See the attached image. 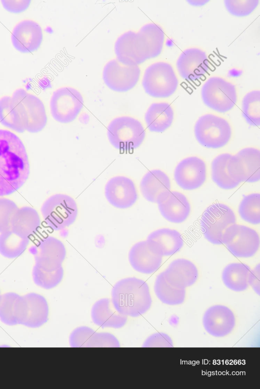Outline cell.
<instances>
[{
    "label": "cell",
    "instance_id": "6da1fadb",
    "mask_svg": "<svg viewBox=\"0 0 260 389\" xmlns=\"http://www.w3.org/2000/svg\"><path fill=\"white\" fill-rule=\"evenodd\" d=\"M29 174V161L23 143L12 132L0 129V196L18 190Z\"/></svg>",
    "mask_w": 260,
    "mask_h": 389
},
{
    "label": "cell",
    "instance_id": "7a4b0ae2",
    "mask_svg": "<svg viewBox=\"0 0 260 389\" xmlns=\"http://www.w3.org/2000/svg\"><path fill=\"white\" fill-rule=\"evenodd\" d=\"M111 300L119 313L132 317L145 313L152 303L147 284L135 277L124 278L116 282L112 289Z\"/></svg>",
    "mask_w": 260,
    "mask_h": 389
},
{
    "label": "cell",
    "instance_id": "3957f363",
    "mask_svg": "<svg viewBox=\"0 0 260 389\" xmlns=\"http://www.w3.org/2000/svg\"><path fill=\"white\" fill-rule=\"evenodd\" d=\"M11 104L25 130L36 133L46 126L47 117L42 100L25 90L16 89L11 96Z\"/></svg>",
    "mask_w": 260,
    "mask_h": 389
},
{
    "label": "cell",
    "instance_id": "277c9868",
    "mask_svg": "<svg viewBox=\"0 0 260 389\" xmlns=\"http://www.w3.org/2000/svg\"><path fill=\"white\" fill-rule=\"evenodd\" d=\"M107 134L110 144L116 149L124 152L138 148L145 137L142 123L129 116L113 119L107 127Z\"/></svg>",
    "mask_w": 260,
    "mask_h": 389
},
{
    "label": "cell",
    "instance_id": "5b68a950",
    "mask_svg": "<svg viewBox=\"0 0 260 389\" xmlns=\"http://www.w3.org/2000/svg\"><path fill=\"white\" fill-rule=\"evenodd\" d=\"M78 211L75 200L67 194L60 193L49 197L41 208L46 224L55 231L63 229L74 223Z\"/></svg>",
    "mask_w": 260,
    "mask_h": 389
},
{
    "label": "cell",
    "instance_id": "8992f818",
    "mask_svg": "<svg viewBox=\"0 0 260 389\" xmlns=\"http://www.w3.org/2000/svg\"><path fill=\"white\" fill-rule=\"evenodd\" d=\"M142 84L145 92L151 96L166 98L175 92L178 80L172 65L159 61L146 68Z\"/></svg>",
    "mask_w": 260,
    "mask_h": 389
},
{
    "label": "cell",
    "instance_id": "52a82bcc",
    "mask_svg": "<svg viewBox=\"0 0 260 389\" xmlns=\"http://www.w3.org/2000/svg\"><path fill=\"white\" fill-rule=\"evenodd\" d=\"M48 312L46 299L35 293L19 295L15 302L14 315L17 324L38 328L47 321Z\"/></svg>",
    "mask_w": 260,
    "mask_h": 389
},
{
    "label": "cell",
    "instance_id": "ba28073f",
    "mask_svg": "<svg viewBox=\"0 0 260 389\" xmlns=\"http://www.w3.org/2000/svg\"><path fill=\"white\" fill-rule=\"evenodd\" d=\"M236 222V217L232 209L225 204L216 203L205 210L201 218L200 226L207 240L213 244H220L225 230Z\"/></svg>",
    "mask_w": 260,
    "mask_h": 389
},
{
    "label": "cell",
    "instance_id": "9c48e42d",
    "mask_svg": "<svg viewBox=\"0 0 260 389\" xmlns=\"http://www.w3.org/2000/svg\"><path fill=\"white\" fill-rule=\"evenodd\" d=\"M194 134L201 145L215 149L228 143L231 138V129L223 118L208 114L200 117L196 122Z\"/></svg>",
    "mask_w": 260,
    "mask_h": 389
},
{
    "label": "cell",
    "instance_id": "30bf717a",
    "mask_svg": "<svg viewBox=\"0 0 260 389\" xmlns=\"http://www.w3.org/2000/svg\"><path fill=\"white\" fill-rule=\"evenodd\" d=\"M201 93L206 105L220 113L231 110L237 101L235 85L219 77L209 78L203 85Z\"/></svg>",
    "mask_w": 260,
    "mask_h": 389
},
{
    "label": "cell",
    "instance_id": "8fae6325",
    "mask_svg": "<svg viewBox=\"0 0 260 389\" xmlns=\"http://www.w3.org/2000/svg\"><path fill=\"white\" fill-rule=\"evenodd\" d=\"M221 242L234 256L248 258L253 256L258 250L259 237L252 228L235 223L225 230Z\"/></svg>",
    "mask_w": 260,
    "mask_h": 389
},
{
    "label": "cell",
    "instance_id": "7c38bea8",
    "mask_svg": "<svg viewBox=\"0 0 260 389\" xmlns=\"http://www.w3.org/2000/svg\"><path fill=\"white\" fill-rule=\"evenodd\" d=\"M140 72L138 64L122 61L116 57L105 64L103 79L111 89L119 92L126 91L137 84Z\"/></svg>",
    "mask_w": 260,
    "mask_h": 389
},
{
    "label": "cell",
    "instance_id": "4fadbf2b",
    "mask_svg": "<svg viewBox=\"0 0 260 389\" xmlns=\"http://www.w3.org/2000/svg\"><path fill=\"white\" fill-rule=\"evenodd\" d=\"M83 105L81 94L71 87H63L56 89L53 92L50 101L52 116L56 121L62 123L74 121Z\"/></svg>",
    "mask_w": 260,
    "mask_h": 389
},
{
    "label": "cell",
    "instance_id": "5bb4252c",
    "mask_svg": "<svg viewBox=\"0 0 260 389\" xmlns=\"http://www.w3.org/2000/svg\"><path fill=\"white\" fill-rule=\"evenodd\" d=\"M230 176L236 182L254 183L260 179V152L247 148L231 156L227 165Z\"/></svg>",
    "mask_w": 260,
    "mask_h": 389
},
{
    "label": "cell",
    "instance_id": "9a60e30c",
    "mask_svg": "<svg viewBox=\"0 0 260 389\" xmlns=\"http://www.w3.org/2000/svg\"><path fill=\"white\" fill-rule=\"evenodd\" d=\"M36 265L53 271L62 266L66 256V249L60 240L52 236L43 238L29 249Z\"/></svg>",
    "mask_w": 260,
    "mask_h": 389
},
{
    "label": "cell",
    "instance_id": "2e32d148",
    "mask_svg": "<svg viewBox=\"0 0 260 389\" xmlns=\"http://www.w3.org/2000/svg\"><path fill=\"white\" fill-rule=\"evenodd\" d=\"M114 49L117 57L127 62L138 64L150 58L147 41L139 31L121 34L115 42Z\"/></svg>",
    "mask_w": 260,
    "mask_h": 389
},
{
    "label": "cell",
    "instance_id": "e0dca14e",
    "mask_svg": "<svg viewBox=\"0 0 260 389\" xmlns=\"http://www.w3.org/2000/svg\"><path fill=\"white\" fill-rule=\"evenodd\" d=\"M105 196L110 204L121 209L133 206L138 199L134 182L125 176H115L110 179L105 187Z\"/></svg>",
    "mask_w": 260,
    "mask_h": 389
},
{
    "label": "cell",
    "instance_id": "ac0fdd59",
    "mask_svg": "<svg viewBox=\"0 0 260 389\" xmlns=\"http://www.w3.org/2000/svg\"><path fill=\"white\" fill-rule=\"evenodd\" d=\"M176 67L184 80L194 81L201 79L210 68V62L206 53L196 48L186 49L179 56Z\"/></svg>",
    "mask_w": 260,
    "mask_h": 389
},
{
    "label": "cell",
    "instance_id": "d6986e66",
    "mask_svg": "<svg viewBox=\"0 0 260 389\" xmlns=\"http://www.w3.org/2000/svg\"><path fill=\"white\" fill-rule=\"evenodd\" d=\"M205 162L197 157L182 160L176 166L174 179L181 188L191 190L200 187L206 180Z\"/></svg>",
    "mask_w": 260,
    "mask_h": 389
},
{
    "label": "cell",
    "instance_id": "ffe728a7",
    "mask_svg": "<svg viewBox=\"0 0 260 389\" xmlns=\"http://www.w3.org/2000/svg\"><path fill=\"white\" fill-rule=\"evenodd\" d=\"M203 324L205 330L211 335L223 337L232 332L235 325V317L232 310L226 306L215 305L205 312Z\"/></svg>",
    "mask_w": 260,
    "mask_h": 389
},
{
    "label": "cell",
    "instance_id": "44dd1931",
    "mask_svg": "<svg viewBox=\"0 0 260 389\" xmlns=\"http://www.w3.org/2000/svg\"><path fill=\"white\" fill-rule=\"evenodd\" d=\"M156 203L162 216L172 223L183 222L190 213V206L187 199L177 191L170 190L163 193Z\"/></svg>",
    "mask_w": 260,
    "mask_h": 389
},
{
    "label": "cell",
    "instance_id": "7402d4cb",
    "mask_svg": "<svg viewBox=\"0 0 260 389\" xmlns=\"http://www.w3.org/2000/svg\"><path fill=\"white\" fill-rule=\"evenodd\" d=\"M43 39L42 30L40 25L31 20H24L14 27L11 41L13 46L22 53L36 50Z\"/></svg>",
    "mask_w": 260,
    "mask_h": 389
},
{
    "label": "cell",
    "instance_id": "603a6c76",
    "mask_svg": "<svg viewBox=\"0 0 260 389\" xmlns=\"http://www.w3.org/2000/svg\"><path fill=\"white\" fill-rule=\"evenodd\" d=\"M146 242L151 252L161 257L174 254L183 245L180 233L176 230L169 228H161L153 231L149 234Z\"/></svg>",
    "mask_w": 260,
    "mask_h": 389
},
{
    "label": "cell",
    "instance_id": "cb8c5ba5",
    "mask_svg": "<svg viewBox=\"0 0 260 389\" xmlns=\"http://www.w3.org/2000/svg\"><path fill=\"white\" fill-rule=\"evenodd\" d=\"M69 343L73 347H119L117 338L109 333H98L86 326L74 329L69 337Z\"/></svg>",
    "mask_w": 260,
    "mask_h": 389
},
{
    "label": "cell",
    "instance_id": "d4e9b609",
    "mask_svg": "<svg viewBox=\"0 0 260 389\" xmlns=\"http://www.w3.org/2000/svg\"><path fill=\"white\" fill-rule=\"evenodd\" d=\"M162 273L167 282L179 289H185L191 286L198 277V271L195 265L185 259L173 261Z\"/></svg>",
    "mask_w": 260,
    "mask_h": 389
},
{
    "label": "cell",
    "instance_id": "484cf974",
    "mask_svg": "<svg viewBox=\"0 0 260 389\" xmlns=\"http://www.w3.org/2000/svg\"><path fill=\"white\" fill-rule=\"evenodd\" d=\"M128 258L133 268L144 274H150L156 271L162 261V257L150 251L146 240L134 244L129 251Z\"/></svg>",
    "mask_w": 260,
    "mask_h": 389
},
{
    "label": "cell",
    "instance_id": "4316f807",
    "mask_svg": "<svg viewBox=\"0 0 260 389\" xmlns=\"http://www.w3.org/2000/svg\"><path fill=\"white\" fill-rule=\"evenodd\" d=\"M91 317L93 322L102 328H120L124 326L127 319L126 316L115 309L109 298H103L95 302L91 308Z\"/></svg>",
    "mask_w": 260,
    "mask_h": 389
},
{
    "label": "cell",
    "instance_id": "83f0119b",
    "mask_svg": "<svg viewBox=\"0 0 260 389\" xmlns=\"http://www.w3.org/2000/svg\"><path fill=\"white\" fill-rule=\"evenodd\" d=\"M170 188L169 177L158 169L148 171L143 176L140 184L143 196L147 201L153 203H156L158 197L170 191Z\"/></svg>",
    "mask_w": 260,
    "mask_h": 389
},
{
    "label": "cell",
    "instance_id": "f1b7e54d",
    "mask_svg": "<svg viewBox=\"0 0 260 389\" xmlns=\"http://www.w3.org/2000/svg\"><path fill=\"white\" fill-rule=\"evenodd\" d=\"M41 225L38 213L29 206L18 208L11 222V229L23 237L34 235Z\"/></svg>",
    "mask_w": 260,
    "mask_h": 389
},
{
    "label": "cell",
    "instance_id": "f546056e",
    "mask_svg": "<svg viewBox=\"0 0 260 389\" xmlns=\"http://www.w3.org/2000/svg\"><path fill=\"white\" fill-rule=\"evenodd\" d=\"M174 112L167 102L152 103L145 114V121L150 131L162 132L169 127L173 122Z\"/></svg>",
    "mask_w": 260,
    "mask_h": 389
},
{
    "label": "cell",
    "instance_id": "4dcf8cb0",
    "mask_svg": "<svg viewBox=\"0 0 260 389\" xmlns=\"http://www.w3.org/2000/svg\"><path fill=\"white\" fill-rule=\"evenodd\" d=\"M250 270L249 266L241 263H233L228 265L222 272V280L229 289L241 292L248 287V276Z\"/></svg>",
    "mask_w": 260,
    "mask_h": 389
},
{
    "label": "cell",
    "instance_id": "1f68e13d",
    "mask_svg": "<svg viewBox=\"0 0 260 389\" xmlns=\"http://www.w3.org/2000/svg\"><path fill=\"white\" fill-rule=\"evenodd\" d=\"M28 238L23 237L10 229L0 234V254L9 258H14L23 253L28 245Z\"/></svg>",
    "mask_w": 260,
    "mask_h": 389
},
{
    "label": "cell",
    "instance_id": "d6a6232c",
    "mask_svg": "<svg viewBox=\"0 0 260 389\" xmlns=\"http://www.w3.org/2000/svg\"><path fill=\"white\" fill-rule=\"evenodd\" d=\"M154 290L157 297L166 304L179 305L182 303L185 299V289H179L171 286L165 279L162 272L156 276Z\"/></svg>",
    "mask_w": 260,
    "mask_h": 389
},
{
    "label": "cell",
    "instance_id": "836d02e7",
    "mask_svg": "<svg viewBox=\"0 0 260 389\" xmlns=\"http://www.w3.org/2000/svg\"><path fill=\"white\" fill-rule=\"evenodd\" d=\"M231 156L227 153L220 154L213 160L211 164L212 180L223 189H233L239 184L230 176L228 171V162Z\"/></svg>",
    "mask_w": 260,
    "mask_h": 389
},
{
    "label": "cell",
    "instance_id": "e575fe53",
    "mask_svg": "<svg viewBox=\"0 0 260 389\" xmlns=\"http://www.w3.org/2000/svg\"><path fill=\"white\" fill-rule=\"evenodd\" d=\"M242 115L248 124L253 126L260 125V91L247 93L242 102Z\"/></svg>",
    "mask_w": 260,
    "mask_h": 389
},
{
    "label": "cell",
    "instance_id": "d590c367",
    "mask_svg": "<svg viewBox=\"0 0 260 389\" xmlns=\"http://www.w3.org/2000/svg\"><path fill=\"white\" fill-rule=\"evenodd\" d=\"M239 214L244 221L252 224L260 223V194L244 196L239 207Z\"/></svg>",
    "mask_w": 260,
    "mask_h": 389
},
{
    "label": "cell",
    "instance_id": "8d00e7d4",
    "mask_svg": "<svg viewBox=\"0 0 260 389\" xmlns=\"http://www.w3.org/2000/svg\"><path fill=\"white\" fill-rule=\"evenodd\" d=\"M145 36L148 44L151 57L159 55L162 49L165 33L162 28L154 23H149L139 29Z\"/></svg>",
    "mask_w": 260,
    "mask_h": 389
},
{
    "label": "cell",
    "instance_id": "74e56055",
    "mask_svg": "<svg viewBox=\"0 0 260 389\" xmlns=\"http://www.w3.org/2000/svg\"><path fill=\"white\" fill-rule=\"evenodd\" d=\"M63 276L62 266L58 269L50 271L43 269L35 265L32 270V276L34 283L45 289H51L57 286Z\"/></svg>",
    "mask_w": 260,
    "mask_h": 389
},
{
    "label": "cell",
    "instance_id": "f35d334b",
    "mask_svg": "<svg viewBox=\"0 0 260 389\" xmlns=\"http://www.w3.org/2000/svg\"><path fill=\"white\" fill-rule=\"evenodd\" d=\"M0 122L4 126L18 132L25 131L17 113L11 104V97L0 98Z\"/></svg>",
    "mask_w": 260,
    "mask_h": 389
},
{
    "label": "cell",
    "instance_id": "ab89813d",
    "mask_svg": "<svg viewBox=\"0 0 260 389\" xmlns=\"http://www.w3.org/2000/svg\"><path fill=\"white\" fill-rule=\"evenodd\" d=\"M18 296L14 292L0 295V320L7 325H17L14 315V307Z\"/></svg>",
    "mask_w": 260,
    "mask_h": 389
},
{
    "label": "cell",
    "instance_id": "60d3db41",
    "mask_svg": "<svg viewBox=\"0 0 260 389\" xmlns=\"http://www.w3.org/2000/svg\"><path fill=\"white\" fill-rule=\"evenodd\" d=\"M224 6L232 15L243 17L249 15L257 7L258 0H225Z\"/></svg>",
    "mask_w": 260,
    "mask_h": 389
},
{
    "label": "cell",
    "instance_id": "b9f144b4",
    "mask_svg": "<svg viewBox=\"0 0 260 389\" xmlns=\"http://www.w3.org/2000/svg\"><path fill=\"white\" fill-rule=\"evenodd\" d=\"M18 209L12 200L0 198V233L11 229L12 218Z\"/></svg>",
    "mask_w": 260,
    "mask_h": 389
},
{
    "label": "cell",
    "instance_id": "7bdbcfd3",
    "mask_svg": "<svg viewBox=\"0 0 260 389\" xmlns=\"http://www.w3.org/2000/svg\"><path fill=\"white\" fill-rule=\"evenodd\" d=\"M173 346L171 338L164 333H156L148 337L143 344V347H165Z\"/></svg>",
    "mask_w": 260,
    "mask_h": 389
},
{
    "label": "cell",
    "instance_id": "ee69618b",
    "mask_svg": "<svg viewBox=\"0 0 260 389\" xmlns=\"http://www.w3.org/2000/svg\"><path fill=\"white\" fill-rule=\"evenodd\" d=\"M4 8L12 13H20L29 6L30 0H2Z\"/></svg>",
    "mask_w": 260,
    "mask_h": 389
},
{
    "label": "cell",
    "instance_id": "f6af8a7d",
    "mask_svg": "<svg viewBox=\"0 0 260 389\" xmlns=\"http://www.w3.org/2000/svg\"><path fill=\"white\" fill-rule=\"evenodd\" d=\"M260 266L258 264L252 270H250L247 281L248 285L252 288L253 290L258 295H259L260 292Z\"/></svg>",
    "mask_w": 260,
    "mask_h": 389
},
{
    "label": "cell",
    "instance_id": "bcb514c9",
    "mask_svg": "<svg viewBox=\"0 0 260 389\" xmlns=\"http://www.w3.org/2000/svg\"><path fill=\"white\" fill-rule=\"evenodd\" d=\"M187 2L191 5L200 6L206 4L208 2L207 0H189Z\"/></svg>",
    "mask_w": 260,
    "mask_h": 389
}]
</instances>
